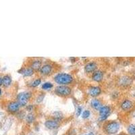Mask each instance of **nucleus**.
Wrapping results in <instances>:
<instances>
[{
  "instance_id": "25",
  "label": "nucleus",
  "mask_w": 135,
  "mask_h": 135,
  "mask_svg": "<svg viewBox=\"0 0 135 135\" xmlns=\"http://www.w3.org/2000/svg\"><path fill=\"white\" fill-rule=\"evenodd\" d=\"M1 95H2V89H0V96H1Z\"/></svg>"
},
{
  "instance_id": "14",
  "label": "nucleus",
  "mask_w": 135,
  "mask_h": 135,
  "mask_svg": "<svg viewBox=\"0 0 135 135\" xmlns=\"http://www.w3.org/2000/svg\"><path fill=\"white\" fill-rule=\"evenodd\" d=\"M91 107L94 109H96V110H99L101 107H102L101 102L99 99H96V98H94V99H93L91 100Z\"/></svg>"
},
{
  "instance_id": "26",
  "label": "nucleus",
  "mask_w": 135,
  "mask_h": 135,
  "mask_svg": "<svg viewBox=\"0 0 135 135\" xmlns=\"http://www.w3.org/2000/svg\"><path fill=\"white\" fill-rule=\"evenodd\" d=\"M119 135H122V134H119Z\"/></svg>"
},
{
  "instance_id": "2",
  "label": "nucleus",
  "mask_w": 135,
  "mask_h": 135,
  "mask_svg": "<svg viewBox=\"0 0 135 135\" xmlns=\"http://www.w3.org/2000/svg\"><path fill=\"white\" fill-rule=\"evenodd\" d=\"M54 92L57 95L60 97H68L72 93V89L67 85H59L55 88Z\"/></svg>"
},
{
  "instance_id": "4",
  "label": "nucleus",
  "mask_w": 135,
  "mask_h": 135,
  "mask_svg": "<svg viewBox=\"0 0 135 135\" xmlns=\"http://www.w3.org/2000/svg\"><path fill=\"white\" fill-rule=\"evenodd\" d=\"M30 98L29 92H22L17 95V102L21 107H24Z\"/></svg>"
},
{
  "instance_id": "18",
  "label": "nucleus",
  "mask_w": 135,
  "mask_h": 135,
  "mask_svg": "<svg viewBox=\"0 0 135 135\" xmlns=\"http://www.w3.org/2000/svg\"><path fill=\"white\" fill-rule=\"evenodd\" d=\"M128 132L130 134L135 135V125L134 124H131L128 128Z\"/></svg>"
},
{
  "instance_id": "9",
  "label": "nucleus",
  "mask_w": 135,
  "mask_h": 135,
  "mask_svg": "<svg viewBox=\"0 0 135 135\" xmlns=\"http://www.w3.org/2000/svg\"><path fill=\"white\" fill-rule=\"evenodd\" d=\"M89 93L91 97H96L101 93V88L97 86L91 87L89 89Z\"/></svg>"
},
{
  "instance_id": "11",
  "label": "nucleus",
  "mask_w": 135,
  "mask_h": 135,
  "mask_svg": "<svg viewBox=\"0 0 135 135\" xmlns=\"http://www.w3.org/2000/svg\"><path fill=\"white\" fill-rule=\"evenodd\" d=\"M20 105L17 101H12L8 105V110L11 113H16L20 109Z\"/></svg>"
},
{
  "instance_id": "3",
  "label": "nucleus",
  "mask_w": 135,
  "mask_h": 135,
  "mask_svg": "<svg viewBox=\"0 0 135 135\" xmlns=\"http://www.w3.org/2000/svg\"><path fill=\"white\" fill-rule=\"evenodd\" d=\"M120 128L119 124L116 122H110L106 124L104 129L106 133L109 134H114L118 132Z\"/></svg>"
},
{
  "instance_id": "16",
  "label": "nucleus",
  "mask_w": 135,
  "mask_h": 135,
  "mask_svg": "<svg viewBox=\"0 0 135 135\" xmlns=\"http://www.w3.org/2000/svg\"><path fill=\"white\" fill-rule=\"evenodd\" d=\"M12 83V78L9 75H5L2 78V84L4 87H9Z\"/></svg>"
},
{
  "instance_id": "20",
  "label": "nucleus",
  "mask_w": 135,
  "mask_h": 135,
  "mask_svg": "<svg viewBox=\"0 0 135 135\" xmlns=\"http://www.w3.org/2000/svg\"><path fill=\"white\" fill-rule=\"evenodd\" d=\"M35 120V116L32 114H29L27 116V122L28 123H32Z\"/></svg>"
},
{
  "instance_id": "1",
  "label": "nucleus",
  "mask_w": 135,
  "mask_h": 135,
  "mask_svg": "<svg viewBox=\"0 0 135 135\" xmlns=\"http://www.w3.org/2000/svg\"><path fill=\"white\" fill-rule=\"evenodd\" d=\"M55 82L59 85H67L71 84L74 81V77L71 74L67 73H59L53 78Z\"/></svg>"
},
{
  "instance_id": "17",
  "label": "nucleus",
  "mask_w": 135,
  "mask_h": 135,
  "mask_svg": "<svg viewBox=\"0 0 135 135\" xmlns=\"http://www.w3.org/2000/svg\"><path fill=\"white\" fill-rule=\"evenodd\" d=\"M53 87V84L50 82H45V83L42 84V87H41L43 90H50V89H52Z\"/></svg>"
},
{
  "instance_id": "21",
  "label": "nucleus",
  "mask_w": 135,
  "mask_h": 135,
  "mask_svg": "<svg viewBox=\"0 0 135 135\" xmlns=\"http://www.w3.org/2000/svg\"><path fill=\"white\" fill-rule=\"evenodd\" d=\"M90 115H91V112H90V111L89 110H85L83 112V113H82V118L84 119L86 118H88L90 116Z\"/></svg>"
},
{
  "instance_id": "19",
  "label": "nucleus",
  "mask_w": 135,
  "mask_h": 135,
  "mask_svg": "<svg viewBox=\"0 0 135 135\" xmlns=\"http://www.w3.org/2000/svg\"><path fill=\"white\" fill-rule=\"evenodd\" d=\"M41 82V78H37V79H35V81H33V82H31V86L32 87H38Z\"/></svg>"
},
{
  "instance_id": "15",
  "label": "nucleus",
  "mask_w": 135,
  "mask_h": 135,
  "mask_svg": "<svg viewBox=\"0 0 135 135\" xmlns=\"http://www.w3.org/2000/svg\"><path fill=\"white\" fill-rule=\"evenodd\" d=\"M132 107V102L130 100H125L121 104V108L124 111H128L129 110L131 107Z\"/></svg>"
},
{
  "instance_id": "6",
  "label": "nucleus",
  "mask_w": 135,
  "mask_h": 135,
  "mask_svg": "<svg viewBox=\"0 0 135 135\" xmlns=\"http://www.w3.org/2000/svg\"><path fill=\"white\" fill-rule=\"evenodd\" d=\"M53 67L50 64H45L41 66V69L39 70V72L43 76H49L53 72Z\"/></svg>"
},
{
  "instance_id": "23",
  "label": "nucleus",
  "mask_w": 135,
  "mask_h": 135,
  "mask_svg": "<svg viewBox=\"0 0 135 135\" xmlns=\"http://www.w3.org/2000/svg\"><path fill=\"white\" fill-rule=\"evenodd\" d=\"M2 84V78L0 77V86Z\"/></svg>"
},
{
  "instance_id": "13",
  "label": "nucleus",
  "mask_w": 135,
  "mask_h": 135,
  "mask_svg": "<svg viewBox=\"0 0 135 135\" xmlns=\"http://www.w3.org/2000/svg\"><path fill=\"white\" fill-rule=\"evenodd\" d=\"M35 71L33 70L30 67L28 68H22L20 70L18 71V72H20V74H23L24 76H32L34 74Z\"/></svg>"
},
{
  "instance_id": "24",
  "label": "nucleus",
  "mask_w": 135,
  "mask_h": 135,
  "mask_svg": "<svg viewBox=\"0 0 135 135\" xmlns=\"http://www.w3.org/2000/svg\"><path fill=\"white\" fill-rule=\"evenodd\" d=\"M85 135H94V134L92 133V132H91V133L88 134H85Z\"/></svg>"
},
{
  "instance_id": "8",
  "label": "nucleus",
  "mask_w": 135,
  "mask_h": 135,
  "mask_svg": "<svg viewBox=\"0 0 135 135\" xmlns=\"http://www.w3.org/2000/svg\"><path fill=\"white\" fill-rule=\"evenodd\" d=\"M45 126L47 128L50 129V130H55L59 126V122L56 121V120H48L45 122Z\"/></svg>"
},
{
  "instance_id": "12",
  "label": "nucleus",
  "mask_w": 135,
  "mask_h": 135,
  "mask_svg": "<svg viewBox=\"0 0 135 135\" xmlns=\"http://www.w3.org/2000/svg\"><path fill=\"white\" fill-rule=\"evenodd\" d=\"M41 66H42V61L40 59H36L31 62L30 67L34 71H39Z\"/></svg>"
},
{
  "instance_id": "7",
  "label": "nucleus",
  "mask_w": 135,
  "mask_h": 135,
  "mask_svg": "<svg viewBox=\"0 0 135 135\" xmlns=\"http://www.w3.org/2000/svg\"><path fill=\"white\" fill-rule=\"evenodd\" d=\"M97 64L96 62H90L84 66V71L86 73H93L97 70Z\"/></svg>"
},
{
  "instance_id": "5",
  "label": "nucleus",
  "mask_w": 135,
  "mask_h": 135,
  "mask_svg": "<svg viewBox=\"0 0 135 135\" xmlns=\"http://www.w3.org/2000/svg\"><path fill=\"white\" fill-rule=\"evenodd\" d=\"M99 120L104 121L107 118L111 112V109L109 106H102L99 109Z\"/></svg>"
},
{
  "instance_id": "22",
  "label": "nucleus",
  "mask_w": 135,
  "mask_h": 135,
  "mask_svg": "<svg viewBox=\"0 0 135 135\" xmlns=\"http://www.w3.org/2000/svg\"><path fill=\"white\" fill-rule=\"evenodd\" d=\"M81 112H82V107H78L76 109V115L77 116H79L81 115Z\"/></svg>"
},
{
  "instance_id": "10",
  "label": "nucleus",
  "mask_w": 135,
  "mask_h": 135,
  "mask_svg": "<svg viewBox=\"0 0 135 135\" xmlns=\"http://www.w3.org/2000/svg\"><path fill=\"white\" fill-rule=\"evenodd\" d=\"M103 78V72L101 70H97L92 73V79L94 81L97 82H99L102 81Z\"/></svg>"
}]
</instances>
